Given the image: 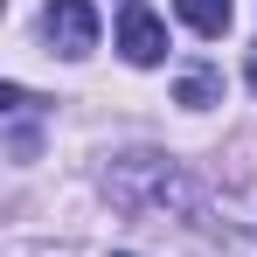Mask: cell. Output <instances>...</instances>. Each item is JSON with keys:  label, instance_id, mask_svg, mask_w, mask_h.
Returning a JSON list of instances; mask_svg holds the SVG:
<instances>
[{"label": "cell", "instance_id": "7a4b0ae2", "mask_svg": "<svg viewBox=\"0 0 257 257\" xmlns=\"http://www.w3.org/2000/svg\"><path fill=\"white\" fill-rule=\"evenodd\" d=\"M42 35L56 56H90L97 49V14H90V0H49L42 7Z\"/></svg>", "mask_w": 257, "mask_h": 257}, {"label": "cell", "instance_id": "3957f363", "mask_svg": "<svg viewBox=\"0 0 257 257\" xmlns=\"http://www.w3.org/2000/svg\"><path fill=\"white\" fill-rule=\"evenodd\" d=\"M118 49H125V63H139V70H153L160 56H167V28L139 7V0H125V14H118Z\"/></svg>", "mask_w": 257, "mask_h": 257}, {"label": "cell", "instance_id": "52a82bcc", "mask_svg": "<svg viewBox=\"0 0 257 257\" xmlns=\"http://www.w3.org/2000/svg\"><path fill=\"white\" fill-rule=\"evenodd\" d=\"M111 257H132V250H111Z\"/></svg>", "mask_w": 257, "mask_h": 257}, {"label": "cell", "instance_id": "8992f818", "mask_svg": "<svg viewBox=\"0 0 257 257\" xmlns=\"http://www.w3.org/2000/svg\"><path fill=\"white\" fill-rule=\"evenodd\" d=\"M250 90H257V63H250Z\"/></svg>", "mask_w": 257, "mask_h": 257}, {"label": "cell", "instance_id": "5b68a950", "mask_svg": "<svg viewBox=\"0 0 257 257\" xmlns=\"http://www.w3.org/2000/svg\"><path fill=\"white\" fill-rule=\"evenodd\" d=\"M181 104H195V111L222 104V77H215V70H188V77H181Z\"/></svg>", "mask_w": 257, "mask_h": 257}, {"label": "cell", "instance_id": "277c9868", "mask_svg": "<svg viewBox=\"0 0 257 257\" xmlns=\"http://www.w3.org/2000/svg\"><path fill=\"white\" fill-rule=\"evenodd\" d=\"M181 21H188L195 35H229V21H236V0H181Z\"/></svg>", "mask_w": 257, "mask_h": 257}, {"label": "cell", "instance_id": "6da1fadb", "mask_svg": "<svg viewBox=\"0 0 257 257\" xmlns=\"http://www.w3.org/2000/svg\"><path fill=\"white\" fill-rule=\"evenodd\" d=\"M104 195H111V209L118 215H167V209H195V188H188V174L174 167L167 153H125V160H111L104 167Z\"/></svg>", "mask_w": 257, "mask_h": 257}]
</instances>
